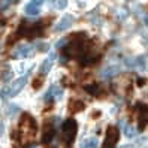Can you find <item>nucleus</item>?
<instances>
[{
    "mask_svg": "<svg viewBox=\"0 0 148 148\" xmlns=\"http://www.w3.org/2000/svg\"><path fill=\"white\" fill-rule=\"evenodd\" d=\"M79 148H99V138L90 136V138L82 139L79 144Z\"/></svg>",
    "mask_w": 148,
    "mask_h": 148,
    "instance_id": "obj_10",
    "label": "nucleus"
},
{
    "mask_svg": "<svg viewBox=\"0 0 148 148\" xmlns=\"http://www.w3.org/2000/svg\"><path fill=\"white\" fill-rule=\"evenodd\" d=\"M32 51H33V47L30 43H20V45L12 51V57L14 58H25L32 54Z\"/></svg>",
    "mask_w": 148,
    "mask_h": 148,
    "instance_id": "obj_5",
    "label": "nucleus"
},
{
    "mask_svg": "<svg viewBox=\"0 0 148 148\" xmlns=\"http://www.w3.org/2000/svg\"><path fill=\"white\" fill-rule=\"evenodd\" d=\"M14 2H15V0H2V3H0V9L5 11L6 8H8V6H11Z\"/></svg>",
    "mask_w": 148,
    "mask_h": 148,
    "instance_id": "obj_19",
    "label": "nucleus"
},
{
    "mask_svg": "<svg viewBox=\"0 0 148 148\" xmlns=\"http://www.w3.org/2000/svg\"><path fill=\"white\" fill-rule=\"evenodd\" d=\"M43 82H45V79H43V75L36 76V78L33 79V88H34V90H39L40 87L43 85Z\"/></svg>",
    "mask_w": 148,
    "mask_h": 148,
    "instance_id": "obj_13",
    "label": "nucleus"
},
{
    "mask_svg": "<svg viewBox=\"0 0 148 148\" xmlns=\"http://www.w3.org/2000/svg\"><path fill=\"white\" fill-rule=\"evenodd\" d=\"M32 3H34V5H38V6H42L43 5V0H30Z\"/></svg>",
    "mask_w": 148,
    "mask_h": 148,
    "instance_id": "obj_21",
    "label": "nucleus"
},
{
    "mask_svg": "<svg viewBox=\"0 0 148 148\" xmlns=\"http://www.w3.org/2000/svg\"><path fill=\"white\" fill-rule=\"evenodd\" d=\"M120 72H121V69H120L118 64H111V66L103 67V71H102V78H103V79H108V78L117 76Z\"/></svg>",
    "mask_w": 148,
    "mask_h": 148,
    "instance_id": "obj_9",
    "label": "nucleus"
},
{
    "mask_svg": "<svg viewBox=\"0 0 148 148\" xmlns=\"http://www.w3.org/2000/svg\"><path fill=\"white\" fill-rule=\"evenodd\" d=\"M100 117H102V109H96V108H94V109L90 112V118H91V120H99Z\"/></svg>",
    "mask_w": 148,
    "mask_h": 148,
    "instance_id": "obj_16",
    "label": "nucleus"
},
{
    "mask_svg": "<svg viewBox=\"0 0 148 148\" xmlns=\"http://www.w3.org/2000/svg\"><path fill=\"white\" fill-rule=\"evenodd\" d=\"M3 133H5V124H3V121H0V136Z\"/></svg>",
    "mask_w": 148,
    "mask_h": 148,
    "instance_id": "obj_22",
    "label": "nucleus"
},
{
    "mask_svg": "<svg viewBox=\"0 0 148 148\" xmlns=\"http://www.w3.org/2000/svg\"><path fill=\"white\" fill-rule=\"evenodd\" d=\"M85 91L88 93V94H91V96H99L100 94V91H102V88L97 85V82H91V84H87L85 87Z\"/></svg>",
    "mask_w": 148,
    "mask_h": 148,
    "instance_id": "obj_12",
    "label": "nucleus"
},
{
    "mask_svg": "<svg viewBox=\"0 0 148 148\" xmlns=\"http://www.w3.org/2000/svg\"><path fill=\"white\" fill-rule=\"evenodd\" d=\"M124 135H126L129 139H132V138L136 135V129H135L133 126H130V124L126 126V127H124Z\"/></svg>",
    "mask_w": 148,
    "mask_h": 148,
    "instance_id": "obj_14",
    "label": "nucleus"
},
{
    "mask_svg": "<svg viewBox=\"0 0 148 148\" xmlns=\"http://www.w3.org/2000/svg\"><path fill=\"white\" fill-rule=\"evenodd\" d=\"M73 21H75V18H73L72 14L63 15L62 18L57 21V24L54 25V33H62V32L69 30V29H71L72 25H73Z\"/></svg>",
    "mask_w": 148,
    "mask_h": 148,
    "instance_id": "obj_3",
    "label": "nucleus"
},
{
    "mask_svg": "<svg viewBox=\"0 0 148 148\" xmlns=\"http://www.w3.org/2000/svg\"><path fill=\"white\" fill-rule=\"evenodd\" d=\"M120 135H121V132H120V129L117 126H108V129H106V142L111 144V145L117 144L120 141Z\"/></svg>",
    "mask_w": 148,
    "mask_h": 148,
    "instance_id": "obj_6",
    "label": "nucleus"
},
{
    "mask_svg": "<svg viewBox=\"0 0 148 148\" xmlns=\"http://www.w3.org/2000/svg\"><path fill=\"white\" fill-rule=\"evenodd\" d=\"M142 148H148V147H142Z\"/></svg>",
    "mask_w": 148,
    "mask_h": 148,
    "instance_id": "obj_24",
    "label": "nucleus"
},
{
    "mask_svg": "<svg viewBox=\"0 0 148 148\" xmlns=\"http://www.w3.org/2000/svg\"><path fill=\"white\" fill-rule=\"evenodd\" d=\"M18 112H20V108L16 105H11L9 108H8V115L9 117H14L15 114H18Z\"/></svg>",
    "mask_w": 148,
    "mask_h": 148,
    "instance_id": "obj_17",
    "label": "nucleus"
},
{
    "mask_svg": "<svg viewBox=\"0 0 148 148\" xmlns=\"http://www.w3.org/2000/svg\"><path fill=\"white\" fill-rule=\"evenodd\" d=\"M36 49L39 51V53H47V51L49 49V45L47 42H39L38 45H36Z\"/></svg>",
    "mask_w": 148,
    "mask_h": 148,
    "instance_id": "obj_15",
    "label": "nucleus"
},
{
    "mask_svg": "<svg viewBox=\"0 0 148 148\" xmlns=\"http://www.w3.org/2000/svg\"><path fill=\"white\" fill-rule=\"evenodd\" d=\"M78 132V123L73 118H67L63 126H62V138H63V142L66 144H71L73 141V138L76 136Z\"/></svg>",
    "mask_w": 148,
    "mask_h": 148,
    "instance_id": "obj_2",
    "label": "nucleus"
},
{
    "mask_svg": "<svg viewBox=\"0 0 148 148\" xmlns=\"http://www.w3.org/2000/svg\"><path fill=\"white\" fill-rule=\"evenodd\" d=\"M103 148H114V147H112L111 144H108V142H106V144H105V147H103Z\"/></svg>",
    "mask_w": 148,
    "mask_h": 148,
    "instance_id": "obj_23",
    "label": "nucleus"
},
{
    "mask_svg": "<svg viewBox=\"0 0 148 148\" xmlns=\"http://www.w3.org/2000/svg\"><path fill=\"white\" fill-rule=\"evenodd\" d=\"M67 109L71 114H79L85 109V103L79 99H71L69 100V105H67Z\"/></svg>",
    "mask_w": 148,
    "mask_h": 148,
    "instance_id": "obj_7",
    "label": "nucleus"
},
{
    "mask_svg": "<svg viewBox=\"0 0 148 148\" xmlns=\"http://www.w3.org/2000/svg\"><path fill=\"white\" fill-rule=\"evenodd\" d=\"M20 132L23 138H33L38 132V124L30 114H23L20 120Z\"/></svg>",
    "mask_w": 148,
    "mask_h": 148,
    "instance_id": "obj_1",
    "label": "nucleus"
},
{
    "mask_svg": "<svg viewBox=\"0 0 148 148\" xmlns=\"http://www.w3.org/2000/svg\"><path fill=\"white\" fill-rule=\"evenodd\" d=\"M27 79H29V75H24V76L18 78L16 81H14L12 85L9 87V90H8V96H11V97L16 96V94H18V93L24 88V87H25V84H27Z\"/></svg>",
    "mask_w": 148,
    "mask_h": 148,
    "instance_id": "obj_4",
    "label": "nucleus"
},
{
    "mask_svg": "<svg viewBox=\"0 0 148 148\" xmlns=\"http://www.w3.org/2000/svg\"><path fill=\"white\" fill-rule=\"evenodd\" d=\"M24 14L29 15V16H36V15L40 14V6L34 5V3H32V2H29L27 5L24 6Z\"/></svg>",
    "mask_w": 148,
    "mask_h": 148,
    "instance_id": "obj_11",
    "label": "nucleus"
},
{
    "mask_svg": "<svg viewBox=\"0 0 148 148\" xmlns=\"http://www.w3.org/2000/svg\"><path fill=\"white\" fill-rule=\"evenodd\" d=\"M145 82H147V81L144 79V78H138V81H136V84H138L139 87H142V85H144Z\"/></svg>",
    "mask_w": 148,
    "mask_h": 148,
    "instance_id": "obj_20",
    "label": "nucleus"
},
{
    "mask_svg": "<svg viewBox=\"0 0 148 148\" xmlns=\"http://www.w3.org/2000/svg\"><path fill=\"white\" fill-rule=\"evenodd\" d=\"M54 60H56V54H53V53L49 54V57H47L45 60H43L42 64H40V67H39V72H40V75H47V73H49V71L53 69Z\"/></svg>",
    "mask_w": 148,
    "mask_h": 148,
    "instance_id": "obj_8",
    "label": "nucleus"
},
{
    "mask_svg": "<svg viewBox=\"0 0 148 148\" xmlns=\"http://www.w3.org/2000/svg\"><path fill=\"white\" fill-rule=\"evenodd\" d=\"M67 5H69V0H57V8H58L60 11L66 9Z\"/></svg>",
    "mask_w": 148,
    "mask_h": 148,
    "instance_id": "obj_18",
    "label": "nucleus"
}]
</instances>
